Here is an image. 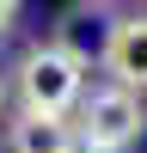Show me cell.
Masks as SVG:
<instances>
[{
	"instance_id": "6da1fadb",
	"label": "cell",
	"mask_w": 147,
	"mask_h": 153,
	"mask_svg": "<svg viewBox=\"0 0 147 153\" xmlns=\"http://www.w3.org/2000/svg\"><path fill=\"white\" fill-rule=\"evenodd\" d=\"M86 92V55L68 43H31L19 55V98L24 110H43V117H68Z\"/></svg>"
},
{
	"instance_id": "7a4b0ae2",
	"label": "cell",
	"mask_w": 147,
	"mask_h": 153,
	"mask_svg": "<svg viewBox=\"0 0 147 153\" xmlns=\"http://www.w3.org/2000/svg\"><path fill=\"white\" fill-rule=\"evenodd\" d=\"M147 135V110L141 92L129 86H98V92H80V123H74V141L98 147V153H122Z\"/></svg>"
},
{
	"instance_id": "3957f363",
	"label": "cell",
	"mask_w": 147,
	"mask_h": 153,
	"mask_svg": "<svg viewBox=\"0 0 147 153\" xmlns=\"http://www.w3.org/2000/svg\"><path fill=\"white\" fill-rule=\"evenodd\" d=\"M104 61L110 86H129V92H147V12H129V19H110L104 31Z\"/></svg>"
},
{
	"instance_id": "277c9868",
	"label": "cell",
	"mask_w": 147,
	"mask_h": 153,
	"mask_svg": "<svg viewBox=\"0 0 147 153\" xmlns=\"http://www.w3.org/2000/svg\"><path fill=\"white\" fill-rule=\"evenodd\" d=\"M74 123L43 117V110H19V123L6 129V153H74Z\"/></svg>"
},
{
	"instance_id": "5b68a950",
	"label": "cell",
	"mask_w": 147,
	"mask_h": 153,
	"mask_svg": "<svg viewBox=\"0 0 147 153\" xmlns=\"http://www.w3.org/2000/svg\"><path fill=\"white\" fill-rule=\"evenodd\" d=\"M12 19H19V0H0V31H6Z\"/></svg>"
},
{
	"instance_id": "8992f818",
	"label": "cell",
	"mask_w": 147,
	"mask_h": 153,
	"mask_svg": "<svg viewBox=\"0 0 147 153\" xmlns=\"http://www.w3.org/2000/svg\"><path fill=\"white\" fill-rule=\"evenodd\" d=\"M0 110H6V80H0Z\"/></svg>"
},
{
	"instance_id": "52a82bcc",
	"label": "cell",
	"mask_w": 147,
	"mask_h": 153,
	"mask_svg": "<svg viewBox=\"0 0 147 153\" xmlns=\"http://www.w3.org/2000/svg\"><path fill=\"white\" fill-rule=\"evenodd\" d=\"M74 153H98V147H74Z\"/></svg>"
}]
</instances>
